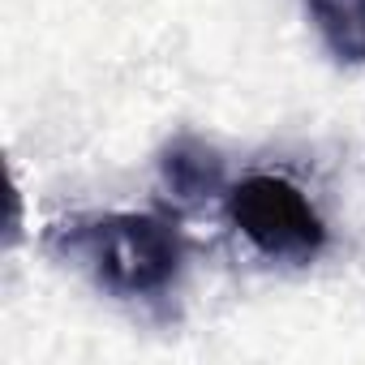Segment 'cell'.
Segmentation results:
<instances>
[{
  "label": "cell",
  "instance_id": "obj_1",
  "mask_svg": "<svg viewBox=\"0 0 365 365\" xmlns=\"http://www.w3.org/2000/svg\"><path fill=\"white\" fill-rule=\"evenodd\" d=\"M73 258L91 267L99 288L116 297H159L176 284L180 262H185V241L176 224L146 211H116L95 215L61 228Z\"/></svg>",
  "mask_w": 365,
  "mask_h": 365
},
{
  "label": "cell",
  "instance_id": "obj_2",
  "mask_svg": "<svg viewBox=\"0 0 365 365\" xmlns=\"http://www.w3.org/2000/svg\"><path fill=\"white\" fill-rule=\"evenodd\" d=\"M228 220L271 262L305 267L327 250L322 215L284 176H245L237 190H228Z\"/></svg>",
  "mask_w": 365,
  "mask_h": 365
},
{
  "label": "cell",
  "instance_id": "obj_3",
  "mask_svg": "<svg viewBox=\"0 0 365 365\" xmlns=\"http://www.w3.org/2000/svg\"><path fill=\"white\" fill-rule=\"evenodd\" d=\"M159 172H163V185L180 202H207V198L224 194V155L194 133L163 146Z\"/></svg>",
  "mask_w": 365,
  "mask_h": 365
},
{
  "label": "cell",
  "instance_id": "obj_4",
  "mask_svg": "<svg viewBox=\"0 0 365 365\" xmlns=\"http://www.w3.org/2000/svg\"><path fill=\"white\" fill-rule=\"evenodd\" d=\"M305 14L339 65H365V0H305Z\"/></svg>",
  "mask_w": 365,
  "mask_h": 365
}]
</instances>
